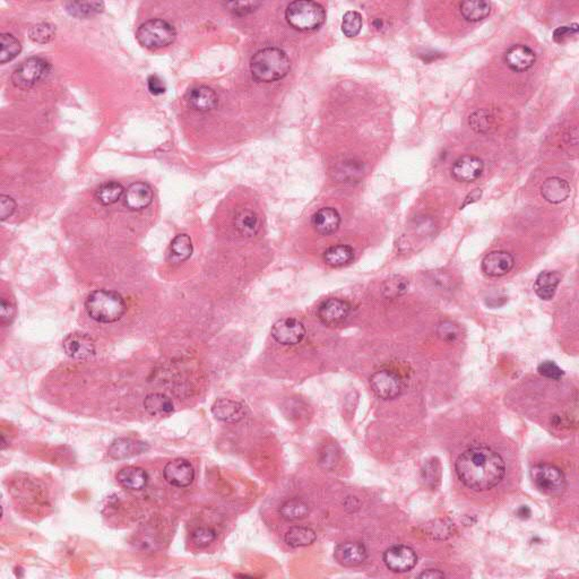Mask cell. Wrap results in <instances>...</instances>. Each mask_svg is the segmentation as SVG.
<instances>
[{"label": "cell", "instance_id": "41", "mask_svg": "<svg viewBox=\"0 0 579 579\" xmlns=\"http://www.w3.org/2000/svg\"><path fill=\"white\" fill-rule=\"evenodd\" d=\"M537 371L541 376L552 380H560L564 376V370L553 361H544L539 364Z\"/></svg>", "mask_w": 579, "mask_h": 579}, {"label": "cell", "instance_id": "16", "mask_svg": "<svg viewBox=\"0 0 579 579\" xmlns=\"http://www.w3.org/2000/svg\"><path fill=\"white\" fill-rule=\"evenodd\" d=\"M515 259L509 252L503 250L492 252L483 258L481 268L483 273L489 277H500L506 275L513 270Z\"/></svg>", "mask_w": 579, "mask_h": 579}, {"label": "cell", "instance_id": "42", "mask_svg": "<svg viewBox=\"0 0 579 579\" xmlns=\"http://www.w3.org/2000/svg\"><path fill=\"white\" fill-rule=\"evenodd\" d=\"M261 3H227L225 6L228 7L234 15L246 16L248 14L255 12L258 7H261Z\"/></svg>", "mask_w": 579, "mask_h": 579}, {"label": "cell", "instance_id": "8", "mask_svg": "<svg viewBox=\"0 0 579 579\" xmlns=\"http://www.w3.org/2000/svg\"><path fill=\"white\" fill-rule=\"evenodd\" d=\"M370 386L373 393L382 400H394L403 393V380L398 373L389 369L377 371L370 377Z\"/></svg>", "mask_w": 579, "mask_h": 579}, {"label": "cell", "instance_id": "47", "mask_svg": "<svg viewBox=\"0 0 579 579\" xmlns=\"http://www.w3.org/2000/svg\"><path fill=\"white\" fill-rule=\"evenodd\" d=\"M147 88H149V91L153 95H163L165 90H167V88L164 85L163 81L158 75H151L149 77V79H147Z\"/></svg>", "mask_w": 579, "mask_h": 579}, {"label": "cell", "instance_id": "39", "mask_svg": "<svg viewBox=\"0 0 579 579\" xmlns=\"http://www.w3.org/2000/svg\"><path fill=\"white\" fill-rule=\"evenodd\" d=\"M407 288H409V282L407 279L400 276H394L385 281L382 286V292L386 297L395 299V297L403 295L407 291Z\"/></svg>", "mask_w": 579, "mask_h": 579}, {"label": "cell", "instance_id": "19", "mask_svg": "<svg viewBox=\"0 0 579 579\" xmlns=\"http://www.w3.org/2000/svg\"><path fill=\"white\" fill-rule=\"evenodd\" d=\"M213 416L222 422L237 423L246 418V407L243 404L229 398H220L213 404Z\"/></svg>", "mask_w": 579, "mask_h": 579}, {"label": "cell", "instance_id": "48", "mask_svg": "<svg viewBox=\"0 0 579 579\" xmlns=\"http://www.w3.org/2000/svg\"><path fill=\"white\" fill-rule=\"evenodd\" d=\"M420 578H445L446 575L438 569H427L420 573Z\"/></svg>", "mask_w": 579, "mask_h": 579}, {"label": "cell", "instance_id": "46", "mask_svg": "<svg viewBox=\"0 0 579 579\" xmlns=\"http://www.w3.org/2000/svg\"><path fill=\"white\" fill-rule=\"evenodd\" d=\"M577 33H578V24L576 23H573L570 26H559L553 32V40L555 42H564V40L576 35Z\"/></svg>", "mask_w": 579, "mask_h": 579}, {"label": "cell", "instance_id": "9", "mask_svg": "<svg viewBox=\"0 0 579 579\" xmlns=\"http://www.w3.org/2000/svg\"><path fill=\"white\" fill-rule=\"evenodd\" d=\"M386 567L393 573H407L418 564L416 551L407 546H393L384 553Z\"/></svg>", "mask_w": 579, "mask_h": 579}, {"label": "cell", "instance_id": "3", "mask_svg": "<svg viewBox=\"0 0 579 579\" xmlns=\"http://www.w3.org/2000/svg\"><path fill=\"white\" fill-rule=\"evenodd\" d=\"M85 310L95 322L113 324L124 317L127 304L118 292L95 290L86 297Z\"/></svg>", "mask_w": 579, "mask_h": 579}, {"label": "cell", "instance_id": "25", "mask_svg": "<svg viewBox=\"0 0 579 579\" xmlns=\"http://www.w3.org/2000/svg\"><path fill=\"white\" fill-rule=\"evenodd\" d=\"M234 229L243 237H254L261 229L259 216L252 209H240L234 216Z\"/></svg>", "mask_w": 579, "mask_h": 579}, {"label": "cell", "instance_id": "10", "mask_svg": "<svg viewBox=\"0 0 579 579\" xmlns=\"http://www.w3.org/2000/svg\"><path fill=\"white\" fill-rule=\"evenodd\" d=\"M272 336L282 345H295L304 340L306 328L297 319H281L272 327Z\"/></svg>", "mask_w": 579, "mask_h": 579}, {"label": "cell", "instance_id": "32", "mask_svg": "<svg viewBox=\"0 0 579 579\" xmlns=\"http://www.w3.org/2000/svg\"><path fill=\"white\" fill-rule=\"evenodd\" d=\"M124 186L117 181L104 182L95 191V198L102 205H113L124 196Z\"/></svg>", "mask_w": 579, "mask_h": 579}, {"label": "cell", "instance_id": "36", "mask_svg": "<svg viewBox=\"0 0 579 579\" xmlns=\"http://www.w3.org/2000/svg\"><path fill=\"white\" fill-rule=\"evenodd\" d=\"M468 124L476 133H488L494 128V118L487 110H479L471 115Z\"/></svg>", "mask_w": 579, "mask_h": 579}, {"label": "cell", "instance_id": "7", "mask_svg": "<svg viewBox=\"0 0 579 579\" xmlns=\"http://www.w3.org/2000/svg\"><path fill=\"white\" fill-rule=\"evenodd\" d=\"M51 66L43 58L32 57L23 61L12 75L14 86L21 90H28L37 85L48 76Z\"/></svg>", "mask_w": 579, "mask_h": 579}, {"label": "cell", "instance_id": "20", "mask_svg": "<svg viewBox=\"0 0 579 579\" xmlns=\"http://www.w3.org/2000/svg\"><path fill=\"white\" fill-rule=\"evenodd\" d=\"M186 97L191 109L199 111V113H207V111L215 109L219 104L218 95L209 86L193 88L189 90Z\"/></svg>", "mask_w": 579, "mask_h": 579}, {"label": "cell", "instance_id": "12", "mask_svg": "<svg viewBox=\"0 0 579 579\" xmlns=\"http://www.w3.org/2000/svg\"><path fill=\"white\" fill-rule=\"evenodd\" d=\"M484 163L473 155H463L458 158L452 167V176L456 181L471 184L482 176Z\"/></svg>", "mask_w": 579, "mask_h": 579}, {"label": "cell", "instance_id": "17", "mask_svg": "<svg viewBox=\"0 0 579 579\" xmlns=\"http://www.w3.org/2000/svg\"><path fill=\"white\" fill-rule=\"evenodd\" d=\"M335 560L344 567H357L367 560V548L361 542H344L334 552Z\"/></svg>", "mask_w": 579, "mask_h": 579}, {"label": "cell", "instance_id": "30", "mask_svg": "<svg viewBox=\"0 0 579 579\" xmlns=\"http://www.w3.org/2000/svg\"><path fill=\"white\" fill-rule=\"evenodd\" d=\"M354 258V250L348 245L329 247L324 252V261L332 267H342L350 264Z\"/></svg>", "mask_w": 579, "mask_h": 579}, {"label": "cell", "instance_id": "34", "mask_svg": "<svg viewBox=\"0 0 579 579\" xmlns=\"http://www.w3.org/2000/svg\"><path fill=\"white\" fill-rule=\"evenodd\" d=\"M67 12L75 17H90L104 12L102 1H73L65 5Z\"/></svg>", "mask_w": 579, "mask_h": 579}, {"label": "cell", "instance_id": "35", "mask_svg": "<svg viewBox=\"0 0 579 579\" xmlns=\"http://www.w3.org/2000/svg\"><path fill=\"white\" fill-rule=\"evenodd\" d=\"M21 51V43L13 34L3 33L0 35V63L1 64H6L13 59H15Z\"/></svg>", "mask_w": 579, "mask_h": 579}, {"label": "cell", "instance_id": "2", "mask_svg": "<svg viewBox=\"0 0 579 579\" xmlns=\"http://www.w3.org/2000/svg\"><path fill=\"white\" fill-rule=\"evenodd\" d=\"M290 59L282 49L267 47L252 56L250 72L258 82L272 83L286 76L290 70Z\"/></svg>", "mask_w": 579, "mask_h": 579}, {"label": "cell", "instance_id": "4", "mask_svg": "<svg viewBox=\"0 0 579 579\" xmlns=\"http://www.w3.org/2000/svg\"><path fill=\"white\" fill-rule=\"evenodd\" d=\"M285 19L290 26L301 32H311L322 28L326 12L320 3L310 0H297L288 3Z\"/></svg>", "mask_w": 579, "mask_h": 579}, {"label": "cell", "instance_id": "22", "mask_svg": "<svg viewBox=\"0 0 579 579\" xmlns=\"http://www.w3.org/2000/svg\"><path fill=\"white\" fill-rule=\"evenodd\" d=\"M149 446L142 441L131 439V438H119L115 439L108 449V454L113 459H124L133 457L146 452Z\"/></svg>", "mask_w": 579, "mask_h": 579}, {"label": "cell", "instance_id": "43", "mask_svg": "<svg viewBox=\"0 0 579 579\" xmlns=\"http://www.w3.org/2000/svg\"><path fill=\"white\" fill-rule=\"evenodd\" d=\"M15 304L3 297L1 299V306H0V322H1V325L8 326V325L12 324L13 320L15 318Z\"/></svg>", "mask_w": 579, "mask_h": 579}, {"label": "cell", "instance_id": "14", "mask_svg": "<svg viewBox=\"0 0 579 579\" xmlns=\"http://www.w3.org/2000/svg\"><path fill=\"white\" fill-rule=\"evenodd\" d=\"M351 311L349 302L331 297L325 300L318 308V318L326 326H339L345 322Z\"/></svg>", "mask_w": 579, "mask_h": 579}, {"label": "cell", "instance_id": "29", "mask_svg": "<svg viewBox=\"0 0 579 579\" xmlns=\"http://www.w3.org/2000/svg\"><path fill=\"white\" fill-rule=\"evenodd\" d=\"M144 407L151 416H169L174 409L171 398L158 393L147 395L144 400Z\"/></svg>", "mask_w": 579, "mask_h": 579}, {"label": "cell", "instance_id": "27", "mask_svg": "<svg viewBox=\"0 0 579 579\" xmlns=\"http://www.w3.org/2000/svg\"><path fill=\"white\" fill-rule=\"evenodd\" d=\"M461 14L465 21L478 23L487 19L491 13V3L483 0L463 1L461 3Z\"/></svg>", "mask_w": 579, "mask_h": 579}, {"label": "cell", "instance_id": "28", "mask_svg": "<svg viewBox=\"0 0 579 579\" xmlns=\"http://www.w3.org/2000/svg\"><path fill=\"white\" fill-rule=\"evenodd\" d=\"M193 252H194V247L188 234H179L171 243L169 261H171V264H180V263L188 261L193 255Z\"/></svg>", "mask_w": 579, "mask_h": 579}, {"label": "cell", "instance_id": "23", "mask_svg": "<svg viewBox=\"0 0 579 579\" xmlns=\"http://www.w3.org/2000/svg\"><path fill=\"white\" fill-rule=\"evenodd\" d=\"M543 198L551 204H560L569 197L570 186L568 181L559 177H550L541 187Z\"/></svg>", "mask_w": 579, "mask_h": 579}, {"label": "cell", "instance_id": "50", "mask_svg": "<svg viewBox=\"0 0 579 579\" xmlns=\"http://www.w3.org/2000/svg\"><path fill=\"white\" fill-rule=\"evenodd\" d=\"M530 515H531V510H530L528 507L523 506L519 508V516L521 519H528Z\"/></svg>", "mask_w": 579, "mask_h": 579}, {"label": "cell", "instance_id": "37", "mask_svg": "<svg viewBox=\"0 0 579 579\" xmlns=\"http://www.w3.org/2000/svg\"><path fill=\"white\" fill-rule=\"evenodd\" d=\"M28 37L33 42L46 44L56 37V26L51 23H39L28 30Z\"/></svg>", "mask_w": 579, "mask_h": 579}, {"label": "cell", "instance_id": "5", "mask_svg": "<svg viewBox=\"0 0 579 579\" xmlns=\"http://www.w3.org/2000/svg\"><path fill=\"white\" fill-rule=\"evenodd\" d=\"M177 31L169 22L161 19H149L140 25L136 39L144 48L158 50L170 46L176 40Z\"/></svg>", "mask_w": 579, "mask_h": 579}, {"label": "cell", "instance_id": "11", "mask_svg": "<svg viewBox=\"0 0 579 579\" xmlns=\"http://www.w3.org/2000/svg\"><path fill=\"white\" fill-rule=\"evenodd\" d=\"M63 346L66 354L74 360H88L95 355V341L88 334H70L65 337Z\"/></svg>", "mask_w": 579, "mask_h": 579}, {"label": "cell", "instance_id": "44", "mask_svg": "<svg viewBox=\"0 0 579 579\" xmlns=\"http://www.w3.org/2000/svg\"><path fill=\"white\" fill-rule=\"evenodd\" d=\"M438 335L441 340L452 343L457 339L458 329L452 323L443 322L438 326Z\"/></svg>", "mask_w": 579, "mask_h": 579}, {"label": "cell", "instance_id": "45", "mask_svg": "<svg viewBox=\"0 0 579 579\" xmlns=\"http://www.w3.org/2000/svg\"><path fill=\"white\" fill-rule=\"evenodd\" d=\"M16 209L15 200L13 199L8 195L0 196V218L3 221H6L8 218L14 214Z\"/></svg>", "mask_w": 579, "mask_h": 579}, {"label": "cell", "instance_id": "49", "mask_svg": "<svg viewBox=\"0 0 579 579\" xmlns=\"http://www.w3.org/2000/svg\"><path fill=\"white\" fill-rule=\"evenodd\" d=\"M482 196V190L481 189H475V190L472 191L471 194L467 195V197L465 198L464 204H463V206H467V205H470V204L475 203L478 200L481 198Z\"/></svg>", "mask_w": 579, "mask_h": 579}, {"label": "cell", "instance_id": "40", "mask_svg": "<svg viewBox=\"0 0 579 579\" xmlns=\"http://www.w3.org/2000/svg\"><path fill=\"white\" fill-rule=\"evenodd\" d=\"M216 539V533L214 530L209 528H197L191 535V542L194 543L197 548H205L209 546Z\"/></svg>", "mask_w": 579, "mask_h": 579}, {"label": "cell", "instance_id": "18", "mask_svg": "<svg viewBox=\"0 0 579 579\" xmlns=\"http://www.w3.org/2000/svg\"><path fill=\"white\" fill-rule=\"evenodd\" d=\"M153 202V190L145 182H135L124 193V206L131 211H142Z\"/></svg>", "mask_w": 579, "mask_h": 579}, {"label": "cell", "instance_id": "6", "mask_svg": "<svg viewBox=\"0 0 579 579\" xmlns=\"http://www.w3.org/2000/svg\"><path fill=\"white\" fill-rule=\"evenodd\" d=\"M532 480L542 494L550 497H559L567 488V481L564 472L555 465L537 464L532 467Z\"/></svg>", "mask_w": 579, "mask_h": 579}, {"label": "cell", "instance_id": "13", "mask_svg": "<svg viewBox=\"0 0 579 579\" xmlns=\"http://www.w3.org/2000/svg\"><path fill=\"white\" fill-rule=\"evenodd\" d=\"M164 479L169 484L177 488H186L195 479L194 466L184 458H177L169 462L163 470Z\"/></svg>", "mask_w": 579, "mask_h": 579}, {"label": "cell", "instance_id": "26", "mask_svg": "<svg viewBox=\"0 0 579 579\" xmlns=\"http://www.w3.org/2000/svg\"><path fill=\"white\" fill-rule=\"evenodd\" d=\"M560 281L561 276L558 272L544 270L537 275L534 283V291L542 300H551L552 297H555Z\"/></svg>", "mask_w": 579, "mask_h": 579}, {"label": "cell", "instance_id": "24", "mask_svg": "<svg viewBox=\"0 0 579 579\" xmlns=\"http://www.w3.org/2000/svg\"><path fill=\"white\" fill-rule=\"evenodd\" d=\"M118 482L128 490H142L149 483V474L138 466L124 467L117 474Z\"/></svg>", "mask_w": 579, "mask_h": 579}, {"label": "cell", "instance_id": "15", "mask_svg": "<svg viewBox=\"0 0 579 579\" xmlns=\"http://www.w3.org/2000/svg\"><path fill=\"white\" fill-rule=\"evenodd\" d=\"M503 61L510 70L516 73H523L531 70L537 61V55L533 49L524 44H515L510 47L505 55Z\"/></svg>", "mask_w": 579, "mask_h": 579}, {"label": "cell", "instance_id": "38", "mask_svg": "<svg viewBox=\"0 0 579 579\" xmlns=\"http://www.w3.org/2000/svg\"><path fill=\"white\" fill-rule=\"evenodd\" d=\"M362 25H364V22H362L360 13L350 10L343 16L342 31L345 37H358L362 30Z\"/></svg>", "mask_w": 579, "mask_h": 579}, {"label": "cell", "instance_id": "1", "mask_svg": "<svg viewBox=\"0 0 579 579\" xmlns=\"http://www.w3.org/2000/svg\"><path fill=\"white\" fill-rule=\"evenodd\" d=\"M458 479L474 491H488L503 481L506 464L489 447H473L462 452L456 461Z\"/></svg>", "mask_w": 579, "mask_h": 579}, {"label": "cell", "instance_id": "21", "mask_svg": "<svg viewBox=\"0 0 579 579\" xmlns=\"http://www.w3.org/2000/svg\"><path fill=\"white\" fill-rule=\"evenodd\" d=\"M311 225L322 236L335 234L341 225L340 213L333 207L318 209L311 218Z\"/></svg>", "mask_w": 579, "mask_h": 579}, {"label": "cell", "instance_id": "33", "mask_svg": "<svg viewBox=\"0 0 579 579\" xmlns=\"http://www.w3.org/2000/svg\"><path fill=\"white\" fill-rule=\"evenodd\" d=\"M309 506L297 498L285 501L279 508V514L288 522H297L306 519L307 516L309 515Z\"/></svg>", "mask_w": 579, "mask_h": 579}, {"label": "cell", "instance_id": "31", "mask_svg": "<svg viewBox=\"0 0 579 579\" xmlns=\"http://www.w3.org/2000/svg\"><path fill=\"white\" fill-rule=\"evenodd\" d=\"M317 539V534L313 530L304 526H293L285 534V543L291 548H302L311 546Z\"/></svg>", "mask_w": 579, "mask_h": 579}]
</instances>
